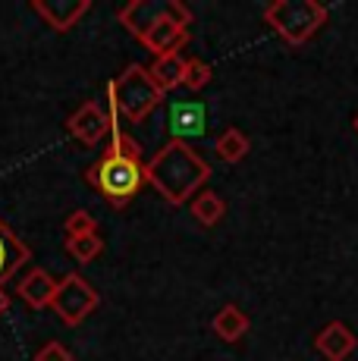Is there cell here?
I'll return each instance as SVG.
<instances>
[{"label": "cell", "instance_id": "obj_19", "mask_svg": "<svg viewBox=\"0 0 358 361\" xmlns=\"http://www.w3.org/2000/svg\"><path fill=\"white\" fill-rule=\"evenodd\" d=\"M214 79V69H211L204 60L198 57H189L185 60V75H183V85L189 88V92H202L208 82Z\"/></svg>", "mask_w": 358, "mask_h": 361}, {"label": "cell", "instance_id": "obj_11", "mask_svg": "<svg viewBox=\"0 0 358 361\" xmlns=\"http://www.w3.org/2000/svg\"><path fill=\"white\" fill-rule=\"evenodd\" d=\"M185 41H189V29H185L183 23H176L173 16H167L144 32L142 44L148 47L154 57H163V54H179V47H183Z\"/></svg>", "mask_w": 358, "mask_h": 361}, {"label": "cell", "instance_id": "obj_1", "mask_svg": "<svg viewBox=\"0 0 358 361\" xmlns=\"http://www.w3.org/2000/svg\"><path fill=\"white\" fill-rule=\"evenodd\" d=\"M211 179V166L192 145L170 142L144 164V183H151L170 204H185L198 195L204 183Z\"/></svg>", "mask_w": 358, "mask_h": 361}, {"label": "cell", "instance_id": "obj_10", "mask_svg": "<svg viewBox=\"0 0 358 361\" xmlns=\"http://www.w3.org/2000/svg\"><path fill=\"white\" fill-rule=\"evenodd\" d=\"M32 10H35L54 32H66L92 10V4H88V0H35Z\"/></svg>", "mask_w": 358, "mask_h": 361}, {"label": "cell", "instance_id": "obj_16", "mask_svg": "<svg viewBox=\"0 0 358 361\" xmlns=\"http://www.w3.org/2000/svg\"><path fill=\"white\" fill-rule=\"evenodd\" d=\"M214 151L223 164H239V161H245V154L252 151V142L239 126H226L214 138Z\"/></svg>", "mask_w": 358, "mask_h": 361}, {"label": "cell", "instance_id": "obj_12", "mask_svg": "<svg viewBox=\"0 0 358 361\" xmlns=\"http://www.w3.org/2000/svg\"><path fill=\"white\" fill-rule=\"evenodd\" d=\"M16 293L19 298H23L29 308H51V302H54V293H57V280H54L47 270H41V267H32L29 274L19 280V286H16Z\"/></svg>", "mask_w": 358, "mask_h": 361}, {"label": "cell", "instance_id": "obj_6", "mask_svg": "<svg viewBox=\"0 0 358 361\" xmlns=\"http://www.w3.org/2000/svg\"><path fill=\"white\" fill-rule=\"evenodd\" d=\"M98 293H94L92 286H88L85 280H82L79 274L66 276V280L57 283V293H54V302L51 308L60 314V321L70 324V327H79L82 321H85L88 314H92L94 308H98Z\"/></svg>", "mask_w": 358, "mask_h": 361}, {"label": "cell", "instance_id": "obj_20", "mask_svg": "<svg viewBox=\"0 0 358 361\" xmlns=\"http://www.w3.org/2000/svg\"><path fill=\"white\" fill-rule=\"evenodd\" d=\"M94 217L88 211H73L70 217H66V239H75V235H92V233H98L94 230Z\"/></svg>", "mask_w": 358, "mask_h": 361}, {"label": "cell", "instance_id": "obj_14", "mask_svg": "<svg viewBox=\"0 0 358 361\" xmlns=\"http://www.w3.org/2000/svg\"><path fill=\"white\" fill-rule=\"evenodd\" d=\"M211 327H214V333L223 339V343H239V339L249 333L252 321H249V314H245L239 305H223V308L214 314Z\"/></svg>", "mask_w": 358, "mask_h": 361}, {"label": "cell", "instance_id": "obj_22", "mask_svg": "<svg viewBox=\"0 0 358 361\" xmlns=\"http://www.w3.org/2000/svg\"><path fill=\"white\" fill-rule=\"evenodd\" d=\"M6 308H10V295L4 293V286H0V317L6 314Z\"/></svg>", "mask_w": 358, "mask_h": 361}, {"label": "cell", "instance_id": "obj_18", "mask_svg": "<svg viewBox=\"0 0 358 361\" xmlns=\"http://www.w3.org/2000/svg\"><path fill=\"white\" fill-rule=\"evenodd\" d=\"M66 252H70L79 264H88V261H94L101 252H104V242H101L98 233H92V235H75V239H66Z\"/></svg>", "mask_w": 358, "mask_h": 361}, {"label": "cell", "instance_id": "obj_13", "mask_svg": "<svg viewBox=\"0 0 358 361\" xmlns=\"http://www.w3.org/2000/svg\"><path fill=\"white\" fill-rule=\"evenodd\" d=\"M25 261H29V245L0 220V286L16 276Z\"/></svg>", "mask_w": 358, "mask_h": 361}, {"label": "cell", "instance_id": "obj_2", "mask_svg": "<svg viewBox=\"0 0 358 361\" xmlns=\"http://www.w3.org/2000/svg\"><path fill=\"white\" fill-rule=\"evenodd\" d=\"M85 176L110 204L123 207V204H129V198L139 195V189L144 185V164H142V157H126L120 151L107 148L85 170Z\"/></svg>", "mask_w": 358, "mask_h": 361}, {"label": "cell", "instance_id": "obj_15", "mask_svg": "<svg viewBox=\"0 0 358 361\" xmlns=\"http://www.w3.org/2000/svg\"><path fill=\"white\" fill-rule=\"evenodd\" d=\"M148 73H151V79H154V85L167 94V92H173L176 85H183L185 57L183 54H163V57H154V63L148 66Z\"/></svg>", "mask_w": 358, "mask_h": 361}, {"label": "cell", "instance_id": "obj_8", "mask_svg": "<svg viewBox=\"0 0 358 361\" xmlns=\"http://www.w3.org/2000/svg\"><path fill=\"white\" fill-rule=\"evenodd\" d=\"M66 129H70V135L79 138L82 145H88V148H98V145L110 135V129H113V116H110L107 104L85 101L70 116V120H66Z\"/></svg>", "mask_w": 358, "mask_h": 361}, {"label": "cell", "instance_id": "obj_5", "mask_svg": "<svg viewBox=\"0 0 358 361\" xmlns=\"http://www.w3.org/2000/svg\"><path fill=\"white\" fill-rule=\"evenodd\" d=\"M167 16H173L176 23H183L185 29L192 25V10L185 4H179V0H132V4L120 6V13H116V19H120L139 41L144 38V32H148L151 25H157Z\"/></svg>", "mask_w": 358, "mask_h": 361}, {"label": "cell", "instance_id": "obj_17", "mask_svg": "<svg viewBox=\"0 0 358 361\" xmlns=\"http://www.w3.org/2000/svg\"><path fill=\"white\" fill-rule=\"evenodd\" d=\"M189 211L202 226H217L220 220H223V214H226V201L220 198L217 192L204 189V192H198V195L189 201Z\"/></svg>", "mask_w": 358, "mask_h": 361}, {"label": "cell", "instance_id": "obj_21", "mask_svg": "<svg viewBox=\"0 0 358 361\" xmlns=\"http://www.w3.org/2000/svg\"><path fill=\"white\" fill-rule=\"evenodd\" d=\"M35 361H73V352L63 343H47L35 352Z\"/></svg>", "mask_w": 358, "mask_h": 361}, {"label": "cell", "instance_id": "obj_3", "mask_svg": "<svg viewBox=\"0 0 358 361\" xmlns=\"http://www.w3.org/2000/svg\"><path fill=\"white\" fill-rule=\"evenodd\" d=\"M264 23L289 47H302L327 23V6L318 4V0H273V4L264 6Z\"/></svg>", "mask_w": 358, "mask_h": 361}, {"label": "cell", "instance_id": "obj_4", "mask_svg": "<svg viewBox=\"0 0 358 361\" xmlns=\"http://www.w3.org/2000/svg\"><path fill=\"white\" fill-rule=\"evenodd\" d=\"M107 98L116 104V110H120L129 123H142L151 110L161 107L163 92L154 85L148 66L129 63L116 79L107 82Z\"/></svg>", "mask_w": 358, "mask_h": 361}, {"label": "cell", "instance_id": "obj_7", "mask_svg": "<svg viewBox=\"0 0 358 361\" xmlns=\"http://www.w3.org/2000/svg\"><path fill=\"white\" fill-rule=\"evenodd\" d=\"M167 132L173 142L192 145L208 132V107L204 101H170L167 104Z\"/></svg>", "mask_w": 358, "mask_h": 361}, {"label": "cell", "instance_id": "obj_9", "mask_svg": "<svg viewBox=\"0 0 358 361\" xmlns=\"http://www.w3.org/2000/svg\"><path fill=\"white\" fill-rule=\"evenodd\" d=\"M314 349L321 352L323 361H346L358 349L355 333L342 321H327L314 336Z\"/></svg>", "mask_w": 358, "mask_h": 361}]
</instances>
